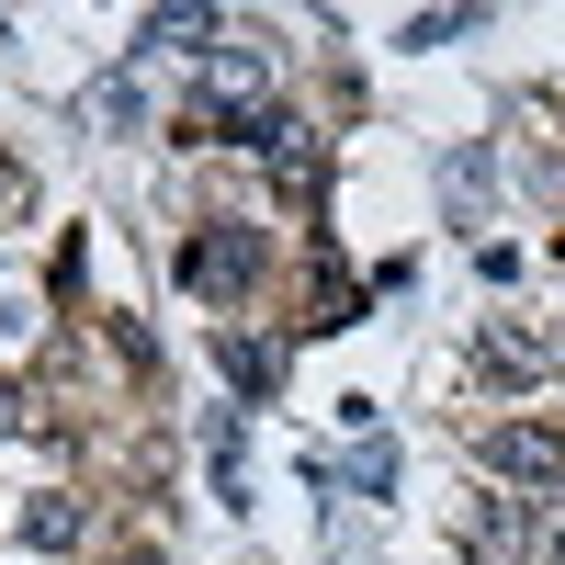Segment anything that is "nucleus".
Here are the masks:
<instances>
[{"label":"nucleus","instance_id":"f257e3e1","mask_svg":"<svg viewBox=\"0 0 565 565\" xmlns=\"http://www.w3.org/2000/svg\"><path fill=\"white\" fill-rule=\"evenodd\" d=\"M238 148H260V170H271L295 204H317V181H328V148H317V125H295V114H249V136H238Z\"/></svg>","mask_w":565,"mask_h":565},{"label":"nucleus","instance_id":"f03ea898","mask_svg":"<svg viewBox=\"0 0 565 565\" xmlns=\"http://www.w3.org/2000/svg\"><path fill=\"white\" fill-rule=\"evenodd\" d=\"M181 282H193V295H249L260 282V226H204V238L181 249Z\"/></svg>","mask_w":565,"mask_h":565},{"label":"nucleus","instance_id":"7ed1b4c3","mask_svg":"<svg viewBox=\"0 0 565 565\" xmlns=\"http://www.w3.org/2000/svg\"><path fill=\"white\" fill-rule=\"evenodd\" d=\"M487 476H509V487H565V441L532 430V418H509V430H487Z\"/></svg>","mask_w":565,"mask_h":565},{"label":"nucleus","instance_id":"20e7f679","mask_svg":"<svg viewBox=\"0 0 565 565\" xmlns=\"http://www.w3.org/2000/svg\"><path fill=\"white\" fill-rule=\"evenodd\" d=\"M136 45H148V57H215V12L204 0H170V12L136 23Z\"/></svg>","mask_w":565,"mask_h":565},{"label":"nucleus","instance_id":"39448f33","mask_svg":"<svg viewBox=\"0 0 565 565\" xmlns=\"http://www.w3.org/2000/svg\"><path fill=\"white\" fill-rule=\"evenodd\" d=\"M215 362H226V385H238V396H271V385H282V351H271V340H226Z\"/></svg>","mask_w":565,"mask_h":565},{"label":"nucleus","instance_id":"423d86ee","mask_svg":"<svg viewBox=\"0 0 565 565\" xmlns=\"http://www.w3.org/2000/svg\"><path fill=\"white\" fill-rule=\"evenodd\" d=\"M521 543H532V521H521L509 498H487V509H476V554H487V565H521Z\"/></svg>","mask_w":565,"mask_h":565},{"label":"nucleus","instance_id":"0eeeda50","mask_svg":"<svg viewBox=\"0 0 565 565\" xmlns=\"http://www.w3.org/2000/svg\"><path fill=\"white\" fill-rule=\"evenodd\" d=\"M23 543H34V554H68V543H79V498H34V509H23Z\"/></svg>","mask_w":565,"mask_h":565},{"label":"nucleus","instance_id":"6e6552de","mask_svg":"<svg viewBox=\"0 0 565 565\" xmlns=\"http://www.w3.org/2000/svg\"><path fill=\"white\" fill-rule=\"evenodd\" d=\"M487 362H498V373H532L543 340H532V328H487Z\"/></svg>","mask_w":565,"mask_h":565},{"label":"nucleus","instance_id":"1a4fd4ad","mask_svg":"<svg viewBox=\"0 0 565 565\" xmlns=\"http://www.w3.org/2000/svg\"><path fill=\"white\" fill-rule=\"evenodd\" d=\"M12 430H34V396H23V385H0V441H12Z\"/></svg>","mask_w":565,"mask_h":565},{"label":"nucleus","instance_id":"9d476101","mask_svg":"<svg viewBox=\"0 0 565 565\" xmlns=\"http://www.w3.org/2000/svg\"><path fill=\"white\" fill-rule=\"evenodd\" d=\"M23 193H34V181H23V159H0V215H23Z\"/></svg>","mask_w":565,"mask_h":565},{"label":"nucleus","instance_id":"9b49d317","mask_svg":"<svg viewBox=\"0 0 565 565\" xmlns=\"http://www.w3.org/2000/svg\"><path fill=\"white\" fill-rule=\"evenodd\" d=\"M543 565H565V509H554V532H543Z\"/></svg>","mask_w":565,"mask_h":565},{"label":"nucleus","instance_id":"f8f14e48","mask_svg":"<svg viewBox=\"0 0 565 565\" xmlns=\"http://www.w3.org/2000/svg\"><path fill=\"white\" fill-rule=\"evenodd\" d=\"M136 565H159V554H136Z\"/></svg>","mask_w":565,"mask_h":565}]
</instances>
